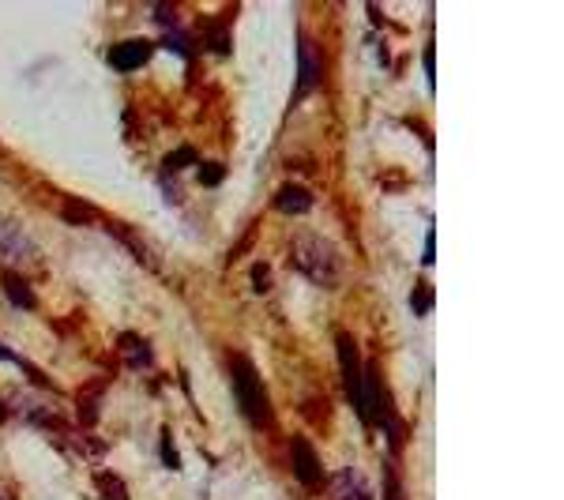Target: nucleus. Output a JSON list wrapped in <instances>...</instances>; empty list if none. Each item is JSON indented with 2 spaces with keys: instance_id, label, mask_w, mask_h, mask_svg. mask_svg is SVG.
Here are the masks:
<instances>
[{
  "instance_id": "obj_1",
  "label": "nucleus",
  "mask_w": 564,
  "mask_h": 500,
  "mask_svg": "<svg viewBox=\"0 0 564 500\" xmlns=\"http://www.w3.org/2000/svg\"><path fill=\"white\" fill-rule=\"evenodd\" d=\"M290 260L298 267L301 279H309L312 287L335 290L343 282V256L327 237L320 234H298L290 245Z\"/></svg>"
},
{
  "instance_id": "obj_2",
  "label": "nucleus",
  "mask_w": 564,
  "mask_h": 500,
  "mask_svg": "<svg viewBox=\"0 0 564 500\" xmlns=\"http://www.w3.org/2000/svg\"><path fill=\"white\" fill-rule=\"evenodd\" d=\"M230 376H233V395H238V407L245 414V421L253 429H267L272 426V399L264 392V381H260L256 365L245 358V353H230Z\"/></svg>"
},
{
  "instance_id": "obj_3",
  "label": "nucleus",
  "mask_w": 564,
  "mask_h": 500,
  "mask_svg": "<svg viewBox=\"0 0 564 500\" xmlns=\"http://www.w3.org/2000/svg\"><path fill=\"white\" fill-rule=\"evenodd\" d=\"M361 403H366V429H384L388 444L399 452V418L392 410V395H388L384 376L372 361H366V369H361Z\"/></svg>"
},
{
  "instance_id": "obj_4",
  "label": "nucleus",
  "mask_w": 564,
  "mask_h": 500,
  "mask_svg": "<svg viewBox=\"0 0 564 500\" xmlns=\"http://www.w3.org/2000/svg\"><path fill=\"white\" fill-rule=\"evenodd\" d=\"M335 353H338V373H343V392L350 399V407L358 410V418L366 421V403H361V353H358V342L350 339L346 332L335 335Z\"/></svg>"
},
{
  "instance_id": "obj_5",
  "label": "nucleus",
  "mask_w": 564,
  "mask_h": 500,
  "mask_svg": "<svg viewBox=\"0 0 564 500\" xmlns=\"http://www.w3.org/2000/svg\"><path fill=\"white\" fill-rule=\"evenodd\" d=\"M290 463H293V478L301 481V489L309 493H324L327 489V470L320 463L316 447H312L309 437H293L290 441Z\"/></svg>"
},
{
  "instance_id": "obj_6",
  "label": "nucleus",
  "mask_w": 564,
  "mask_h": 500,
  "mask_svg": "<svg viewBox=\"0 0 564 500\" xmlns=\"http://www.w3.org/2000/svg\"><path fill=\"white\" fill-rule=\"evenodd\" d=\"M320 80H324V57H320V46L301 34L298 38V83H293V106H298L306 94L316 91Z\"/></svg>"
},
{
  "instance_id": "obj_7",
  "label": "nucleus",
  "mask_w": 564,
  "mask_h": 500,
  "mask_svg": "<svg viewBox=\"0 0 564 500\" xmlns=\"http://www.w3.org/2000/svg\"><path fill=\"white\" fill-rule=\"evenodd\" d=\"M0 253H4L8 260H34L38 248H34L31 234L20 226V222H12V219L0 214Z\"/></svg>"
},
{
  "instance_id": "obj_8",
  "label": "nucleus",
  "mask_w": 564,
  "mask_h": 500,
  "mask_svg": "<svg viewBox=\"0 0 564 500\" xmlns=\"http://www.w3.org/2000/svg\"><path fill=\"white\" fill-rule=\"evenodd\" d=\"M154 54V42L147 38H128L120 42V46L110 49V65L117 68V72H136V68H143L147 60Z\"/></svg>"
},
{
  "instance_id": "obj_9",
  "label": "nucleus",
  "mask_w": 564,
  "mask_h": 500,
  "mask_svg": "<svg viewBox=\"0 0 564 500\" xmlns=\"http://www.w3.org/2000/svg\"><path fill=\"white\" fill-rule=\"evenodd\" d=\"M327 493L332 500H372L369 481L358 470H338L335 478H327Z\"/></svg>"
},
{
  "instance_id": "obj_10",
  "label": "nucleus",
  "mask_w": 564,
  "mask_h": 500,
  "mask_svg": "<svg viewBox=\"0 0 564 500\" xmlns=\"http://www.w3.org/2000/svg\"><path fill=\"white\" fill-rule=\"evenodd\" d=\"M117 347H120V358H125V365H128V369H136V373H143V369H151L154 353H151V342H147L143 335L125 332V335H120Z\"/></svg>"
},
{
  "instance_id": "obj_11",
  "label": "nucleus",
  "mask_w": 564,
  "mask_h": 500,
  "mask_svg": "<svg viewBox=\"0 0 564 500\" xmlns=\"http://www.w3.org/2000/svg\"><path fill=\"white\" fill-rule=\"evenodd\" d=\"M312 207V193L301 185H283L279 193H275V211L283 214H306Z\"/></svg>"
},
{
  "instance_id": "obj_12",
  "label": "nucleus",
  "mask_w": 564,
  "mask_h": 500,
  "mask_svg": "<svg viewBox=\"0 0 564 500\" xmlns=\"http://www.w3.org/2000/svg\"><path fill=\"white\" fill-rule=\"evenodd\" d=\"M4 294L12 298V305L15 309H34V294H31V287L20 279L15 271H8L4 275Z\"/></svg>"
},
{
  "instance_id": "obj_13",
  "label": "nucleus",
  "mask_w": 564,
  "mask_h": 500,
  "mask_svg": "<svg viewBox=\"0 0 564 500\" xmlns=\"http://www.w3.org/2000/svg\"><path fill=\"white\" fill-rule=\"evenodd\" d=\"M0 361H8V365H15V369H20L23 376H27V381H34V384H46V376H42L38 369L31 365V361H23L20 353H15V350H8L4 342H0Z\"/></svg>"
},
{
  "instance_id": "obj_14",
  "label": "nucleus",
  "mask_w": 564,
  "mask_h": 500,
  "mask_svg": "<svg viewBox=\"0 0 564 500\" xmlns=\"http://www.w3.org/2000/svg\"><path fill=\"white\" fill-rule=\"evenodd\" d=\"M94 489H99L106 500H128V489L120 486L117 474H99V478H94Z\"/></svg>"
},
{
  "instance_id": "obj_15",
  "label": "nucleus",
  "mask_w": 564,
  "mask_h": 500,
  "mask_svg": "<svg viewBox=\"0 0 564 500\" xmlns=\"http://www.w3.org/2000/svg\"><path fill=\"white\" fill-rule=\"evenodd\" d=\"M188 166H199V154H196V148H177L166 159V177L170 174H177V170H188Z\"/></svg>"
},
{
  "instance_id": "obj_16",
  "label": "nucleus",
  "mask_w": 564,
  "mask_h": 500,
  "mask_svg": "<svg viewBox=\"0 0 564 500\" xmlns=\"http://www.w3.org/2000/svg\"><path fill=\"white\" fill-rule=\"evenodd\" d=\"M65 219H72V222H94V207L91 204H83V200H65Z\"/></svg>"
},
{
  "instance_id": "obj_17",
  "label": "nucleus",
  "mask_w": 564,
  "mask_h": 500,
  "mask_svg": "<svg viewBox=\"0 0 564 500\" xmlns=\"http://www.w3.org/2000/svg\"><path fill=\"white\" fill-rule=\"evenodd\" d=\"M102 399V392L99 387H87V392L80 395V421L83 426H94V403Z\"/></svg>"
},
{
  "instance_id": "obj_18",
  "label": "nucleus",
  "mask_w": 564,
  "mask_h": 500,
  "mask_svg": "<svg viewBox=\"0 0 564 500\" xmlns=\"http://www.w3.org/2000/svg\"><path fill=\"white\" fill-rule=\"evenodd\" d=\"M384 500H406L403 497V481H399L392 463H384Z\"/></svg>"
},
{
  "instance_id": "obj_19",
  "label": "nucleus",
  "mask_w": 564,
  "mask_h": 500,
  "mask_svg": "<svg viewBox=\"0 0 564 500\" xmlns=\"http://www.w3.org/2000/svg\"><path fill=\"white\" fill-rule=\"evenodd\" d=\"M222 177H226V166H219V162H204V166H199V185L215 188Z\"/></svg>"
},
{
  "instance_id": "obj_20",
  "label": "nucleus",
  "mask_w": 564,
  "mask_h": 500,
  "mask_svg": "<svg viewBox=\"0 0 564 500\" xmlns=\"http://www.w3.org/2000/svg\"><path fill=\"white\" fill-rule=\"evenodd\" d=\"M414 316H425L433 309V290L425 287V282H418V287H414Z\"/></svg>"
},
{
  "instance_id": "obj_21",
  "label": "nucleus",
  "mask_w": 564,
  "mask_h": 500,
  "mask_svg": "<svg viewBox=\"0 0 564 500\" xmlns=\"http://www.w3.org/2000/svg\"><path fill=\"white\" fill-rule=\"evenodd\" d=\"M162 460H166V467H170V470H177V467H181L177 452H173V437H170V429H162Z\"/></svg>"
},
{
  "instance_id": "obj_22",
  "label": "nucleus",
  "mask_w": 564,
  "mask_h": 500,
  "mask_svg": "<svg viewBox=\"0 0 564 500\" xmlns=\"http://www.w3.org/2000/svg\"><path fill=\"white\" fill-rule=\"evenodd\" d=\"M422 68H425V80H429V91H433V83H437V68H433V42H429V46H425Z\"/></svg>"
},
{
  "instance_id": "obj_23",
  "label": "nucleus",
  "mask_w": 564,
  "mask_h": 500,
  "mask_svg": "<svg viewBox=\"0 0 564 500\" xmlns=\"http://www.w3.org/2000/svg\"><path fill=\"white\" fill-rule=\"evenodd\" d=\"M433 260H437V245H433V222H429V234H425V248H422V264L433 267Z\"/></svg>"
},
{
  "instance_id": "obj_24",
  "label": "nucleus",
  "mask_w": 564,
  "mask_h": 500,
  "mask_svg": "<svg viewBox=\"0 0 564 500\" xmlns=\"http://www.w3.org/2000/svg\"><path fill=\"white\" fill-rule=\"evenodd\" d=\"M253 282H256V290H267V264L253 267Z\"/></svg>"
}]
</instances>
